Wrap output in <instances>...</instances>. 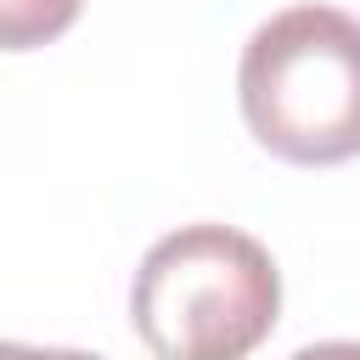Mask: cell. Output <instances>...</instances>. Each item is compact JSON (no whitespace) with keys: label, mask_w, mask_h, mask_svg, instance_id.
I'll list each match as a JSON object with an SVG mask.
<instances>
[{"label":"cell","mask_w":360,"mask_h":360,"mask_svg":"<svg viewBox=\"0 0 360 360\" xmlns=\"http://www.w3.org/2000/svg\"><path fill=\"white\" fill-rule=\"evenodd\" d=\"M281 315L270 248L236 225H180L158 236L129 287V326L158 360H248Z\"/></svg>","instance_id":"obj_1"},{"label":"cell","mask_w":360,"mask_h":360,"mask_svg":"<svg viewBox=\"0 0 360 360\" xmlns=\"http://www.w3.org/2000/svg\"><path fill=\"white\" fill-rule=\"evenodd\" d=\"M236 96L264 152L304 169L360 158V17L338 6L276 11L242 45Z\"/></svg>","instance_id":"obj_2"},{"label":"cell","mask_w":360,"mask_h":360,"mask_svg":"<svg viewBox=\"0 0 360 360\" xmlns=\"http://www.w3.org/2000/svg\"><path fill=\"white\" fill-rule=\"evenodd\" d=\"M84 0H0V51H34L51 45L79 22Z\"/></svg>","instance_id":"obj_3"},{"label":"cell","mask_w":360,"mask_h":360,"mask_svg":"<svg viewBox=\"0 0 360 360\" xmlns=\"http://www.w3.org/2000/svg\"><path fill=\"white\" fill-rule=\"evenodd\" d=\"M0 360H101L90 349H34V343H0Z\"/></svg>","instance_id":"obj_4"},{"label":"cell","mask_w":360,"mask_h":360,"mask_svg":"<svg viewBox=\"0 0 360 360\" xmlns=\"http://www.w3.org/2000/svg\"><path fill=\"white\" fill-rule=\"evenodd\" d=\"M292 360H360V343H354V338H332V343H309V349H298Z\"/></svg>","instance_id":"obj_5"}]
</instances>
